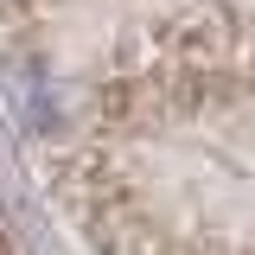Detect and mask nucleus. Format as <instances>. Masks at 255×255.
Masks as SVG:
<instances>
[{"mask_svg":"<svg viewBox=\"0 0 255 255\" xmlns=\"http://www.w3.org/2000/svg\"><path fill=\"white\" fill-rule=\"evenodd\" d=\"M0 255H6V243H0Z\"/></svg>","mask_w":255,"mask_h":255,"instance_id":"nucleus-1","label":"nucleus"}]
</instances>
